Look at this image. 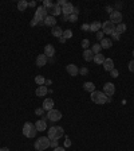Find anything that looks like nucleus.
I'll return each instance as SVG.
<instances>
[{"mask_svg": "<svg viewBox=\"0 0 134 151\" xmlns=\"http://www.w3.org/2000/svg\"><path fill=\"white\" fill-rule=\"evenodd\" d=\"M47 62H48V58L46 57V54H39L36 57V65L39 68H43L44 65H47Z\"/></svg>", "mask_w": 134, "mask_h": 151, "instance_id": "obj_12", "label": "nucleus"}, {"mask_svg": "<svg viewBox=\"0 0 134 151\" xmlns=\"http://www.w3.org/2000/svg\"><path fill=\"white\" fill-rule=\"evenodd\" d=\"M133 57H134V50H133Z\"/></svg>", "mask_w": 134, "mask_h": 151, "instance_id": "obj_51", "label": "nucleus"}, {"mask_svg": "<svg viewBox=\"0 0 134 151\" xmlns=\"http://www.w3.org/2000/svg\"><path fill=\"white\" fill-rule=\"evenodd\" d=\"M103 68L106 72H111V70L114 69V61L111 58H106L103 62Z\"/></svg>", "mask_w": 134, "mask_h": 151, "instance_id": "obj_17", "label": "nucleus"}, {"mask_svg": "<svg viewBox=\"0 0 134 151\" xmlns=\"http://www.w3.org/2000/svg\"><path fill=\"white\" fill-rule=\"evenodd\" d=\"M44 24H46V26H50V27H55V26H56V19L51 15L47 16L46 19H44Z\"/></svg>", "mask_w": 134, "mask_h": 151, "instance_id": "obj_21", "label": "nucleus"}, {"mask_svg": "<svg viewBox=\"0 0 134 151\" xmlns=\"http://www.w3.org/2000/svg\"><path fill=\"white\" fill-rule=\"evenodd\" d=\"M77 20H78V15H75V14H71L69 16V22H71V23H75Z\"/></svg>", "mask_w": 134, "mask_h": 151, "instance_id": "obj_31", "label": "nucleus"}, {"mask_svg": "<svg viewBox=\"0 0 134 151\" xmlns=\"http://www.w3.org/2000/svg\"><path fill=\"white\" fill-rule=\"evenodd\" d=\"M90 50H91L93 53H94V55H95V54H99L101 50H102V46H101L99 43H94V45H93V47L90 49Z\"/></svg>", "mask_w": 134, "mask_h": 151, "instance_id": "obj_28", "label": "nucleus"}, {"mask_svg": "<svg viewBox=\"0 0 134 151\" xmlns=\"http://www.w3.org/2000/svg\"><path fill=\"white\" fill-rule=\"evenodd\" d=\"M129 70H130V72H133V73H134V59H133V61H130V62H129Z\"/></svg>", "mask_w": 134, "mask_h": 151, "instance_id": "obj_39", "label": "nucleus"}, {"mask_svg": "<svg viewBox=\"0 0 134 151\" xmlns=\"http://www.w3.org/2000/svg\"><path fill=\"white\" fill-rule=\"evenodd\" d=\"M44 54H46L47 58H52L54 55H55V47L52 45H46V47H44Z\"/></svg>", "mask_w": 134, "mask_h": 151, "instance_id": "obj_13", "label": "nucleus"}, {"mask_svg": "<svg viewBox=\"0 0 134 151\" xmlns=\"http://www.w3.org/2000/svg\"><path fill=\"white\" fill-rule=\"evenodd\" d=\"M54 151H65V147H56L54 148Z\"/></svg>", "mask_w": 134, "mask_h": 151, "instance_id": "obj_47", "label": "nucleus"}, {"mask_svg": "<svg viewBox=\"0 0 134 151\" xmlns=\"http://www.w3.org/2000/svg\"><path fill=\"white\" fill-rule=\"evenodd\" d=\"M27 7H28V3H27L26 0H20L19 3H18V10L19 11H26Z\"/></svg>", "mask_w": 134, "mask_h": 151, "instance_id": "obj_27", "label": "nucleus"}, {"mask_svg": "<svg viewBox=\"0 0 134 151\" xmlns=\"http://www.w3.org/2000/svg\"><path fill=\"white\" fill-rule=\"evenodd\" d=\"M66 4H67V1H65V0H59V1H58L56 3V6H59V7H63V6H66Z\"/></svg>", "mask_w": 134, "mask_h": 151, "instance_id": "obj_42", "label": "nucleus"}, {"mask_svg": "<svg viewBox=\"0 0 134 151\" xmlns=\"http://www.w3.org/2000/svg\"><path fill=\"white\" fill-rule=\"evenodd\" d=\"M63 20H65V22H67V20H69V16H66V15H63Z\"/></svg>", "mask_w": 134, "mask_h": 151, "instance_id": "obj_50", "label": "nucleus"}, {"mask_svg": "<svg viewBox=\"0 0 134 151\" xmlns=\"http://www.w3.org/2000/svg\"><path fill=\"white\" fill-rule=\"evenodd\" d=\"M54 108V100L52 99H46V100L43 101V109L44 111H51V109Z\"/></svg>", "mask_w": 134, "mask_h": 151, "instance_id": "obj_18", "label": "nucleus"}, {"mask_svg": "<svg viewBox=\"0 0 134 151\" xmlns=\"http://www.w3.org/2000/svg\"><path fill=\"white\" fill-rule=\"evenodd\" d=\"M110 22L114 24H119L122 23V14L121 11H113L110 14Z\"/></svg>", "mask_w": 134, "mask_h": 151, "instance_id": "obj_8", "label": "nucleus"}, {"mask_svg": "<svg viewBox=\"0 0 134 151\" xmlns=\"http://www.w3.org/2000/svg\"><path fill=\"white\" fill-rule=\"evenodd\" d=\"M83 89L86 90V92L93 93L94 90H95V85H94L93 82H84V84H83Z\"/></svg>", "mask_w": 134, "mask_h": 151, "instance_id": "obj_25", "label": "nucleus"}, {"mask_svg": "<svg viewBox=\"0 0 134 151\" xmlns=\"http://www.w3.org/2000/svg\"><path fill=\"white\" fill-rule=\"evenodd\" d=\"M125 31H126V24H125V23H119V24L115 26V32H118L119 35L123 34Z\"/></svg>", "mask_w": 134, "mask_h": 151, "instance_id": "obj_26", "label": "nucleus"}, {"mask_svg": "<svg viewBox=\"0 0 134 151\" xmlns=\"http://www.w3.org/2000/svg\"><path fill=\"white\" fill-rule=\"evenodd\" d=\"M105 59H106V58H105V55L99 53V54H95V55H94V59H93V61L95 62L97 65H103Z\"/></svg>", "mask_w": 134, "mask_h": 151, "instance_id": "obj_23", "label": "nucleus"}, {"mask_svg": "<svg viewBox=\"0 0 134 151\" xmlns=\"http://www.w3.org/2000/svg\"><path fill=\"white\" fill-rule=\"evenodd\" d=\"M63 134H65V131H63V128L62 127H51L50 130H47V138L50 140L52 139H61L62 136H63Z\"/></svg>", "mask_w": 134, "mask_h": 151, "instance_id": "obj_1", "label": "nucleus"}, {"mask_svg": "<svg viewBox=\"0 0 134 151\" xmlns=\"http://www.w3.org/2000/svg\"><path fill=\"white\" fill-rule=\"evenodd\" d=\"M101 28H102V24L99 22H93L90 24V31H93V32H98V31H101Z\"/></svg>", "mask_w": 134, "mask_h": 151, "instance_id": "obj_24", "label": "nucleus"}, {"mask_svg": "<svg viewBox=\"0 0 134 151\" xmlns=\"http://www.w3.org/2000/svg\"><path fill=\"white\" fill-rule=\"evenodd\" d=\"M35 128L38 130V131H46L47 130V123L44 119H40V120H38L36 123H35Z\"/></svg>", "mask_w": 134, "mask_h": 151, "instance_id": "obj_16", "label": "nucleus"}, {"mask_svg": "<svg viewBox=\"0 0 134 151\" xmlns=\"http://www.w3.org/2000/svg\"><path fill=\"white\" fill-rule=\"evenodd\" d=\"M97 39H99V41L103 39V31H98L97 32Z\"/></svg>", "mask_w": 134, "mask_h": 151, "instance_id": "obj_37", "label": "nucleus"}, {"mask_svg": "<svg viewBox=\"0 0 134 151\" xmlns=\"http://www.w3.org/2000/svg\"><path fill=\"white\" fill-rule=\"evenodd\" d=\"M111 37H113L115 41H118V39H119V34H118V32H115V31L113 32V34H111Z\"/></svg>", "mask_w": 134, "mask_h": 151, "instance_id": "obj_43", "label": "nucleus"}, {"mask_svg": "<svg viewBox=\"0 0 134 151\" xmlns=\"http://www.w3.org/2000/svg\"><path fill=\"white\" fill-rule=\"evenodd\" d=\"M50 147H52V148H56L58 147V139L50 140Z\"/></svg>", "mask_w": 134, "mask_h": 151, "instance_id": "obj_34", "label": "nucleus"}, {"mask_svg": "<svg viewBox=\"0 0 134 151\" xmlns=\"http://www.w3.org/2000/svg\"><path fill=\"white\" fill-rule=\"evenodd\" d=\"M28 6H30V7H35V6H36V1H30Z\"/></svg>", "mask_w": 134, "mask_h": 151, "instance_id": "obj_46", "label": "nucleus"}, {"mask_svg": "<svg viewBox=\"0 0 134 151\" xmlns=\"http://www.w3.org/2000/svg\"><path fill=\"white\" fill-rule=\"evenodd\" d=\"M59 41H61V43H66V41H67V39H66L65 37H61V38H59Z\"/></svg>", "mask_w": 134, "mask_h": 151, "instance_id": "obj_44", "label": "nucleus"}, {"mask_svg": "<svg viewBox=\"0 0 134 151\" xmlns=\"http://www.w3.org/2000/svg\"><path fill=\"white\" fill-rule=\"evenodd\" d=\"M110 74H111V77H113V78H117L119 76V73H118V70H117V69H113L110 72Z\"/></svg>", "mask_w": 134, "mask_h": 151, "instance_id": "obj_35", "label": "nucleus"}, {"mask_svg": "<svg viewBox=\"0 0 134 151\" xmlns=\"http://www.w3.org/2000/svg\"><path fill=\"white\" fill-rule=\"evenodd\" d=\"M47 119H50L51 121H59L62 119V112L58 109H51L47 112Z\"/></svg>", "mask_w": 134, "mask_h": 151, "instance_id": "obj_6", "label": "nucleus"}, {"mask_svg": "<svg viewBox=\"0 0 134 151\" xmlns=\"http://www.w3.org/2000/svg\"><path fill=\"white\" fill-rule=\"evenodd\" d=\"M99 45L102 46V49H110V47L113 46V42H111V39H109V38H103L101 41Z\"/></svg>", "mask_w": 134, "mask_h": 151, "instance_id": "obj_22", "label": "nucleus"}, {"mask_svg": "<svg viewBox=\"0 0 134 151\" xmlns=\"http://www.w3.org/2000/svg\"><path fill=\"white\" fill-rule=\"evenodd\" d=\"M35 82H36L39 86L44 85V84H46V78L43 77V76H36V77H35Z\"/></svg>", "mask_w": 134, "mask_h": 151, "instance_id": "obj_29", "label": "nucleus"}, {"mask_svg": "<svg viewBox=\"0 0 134 151\" xmlns=\"http://www.w3.org/2000/svg\"><path fill=\"white\" fill-rule=\"evenodd\" d=\"M43 112H44V109H43V108H36V109H35V113H36L38 116H42Z\"/></svg>", "mask_w": 134, "mask_h": 151, "instance_id": "obj_36", "label": "nucleus"}, {"mask_svg": "<svg viewBox=\"0 0 134 151\" xmlns=\"http://www.w3.org/2000/svg\"><path fill=\"white\" fill-rule=\"evenodd\" d=\"M47 11L51 14V16L55 18V16H58V15H61V14H62V8L59 7V6H56V4H54L52 7H51L50 10H47Z\"/></svg>", "mask_w": 134, "mask_h": 151, "instance_id": "obj_15", "label": "nucleus"}, {"mask_svg": "<svg viewBox=\"0 0 134 151\" xmlns=\"http://www.w3.org/2000/svg\"><path fill=\"white\" fill-rule=\"evenodd\" d=\"M51 34H52V37H55V38H61V37H63V30H62L59 26H55V27H52V30H51Z\"/></svg>", "mask_w": 134, "mask_h": 151, "instance_id": "obj_19", "label": "nucleus"}, {"mask_svg": "<svg viewBox=\"0 0 134 151\" xmlns=\"http://www.w3.org/2000/svg\"><path fill=\"white\" fill-rule=\"evenodd\" d=\"M74 8H75V7H74L71 3H67L66 6L62 7V14L66 15V16H70L71 14H74Z\"/></svg>", "mask_w": 134, "mask_h": 151, "instance_id": "obj_10", "label": "nucleus"}, {"mask_svg": "<svg viewBox=\"0 0 134 151\" xmlns=\"http://www.w3.org/2000/svg\"><path fill=\"white\" fill-rule=\"evenodd\" d=\"M79 73H80V74H82V76H86V74H87V73H88V70H87V69H86V68H82V69H80V70H79Z\"/></svg>", "mask_w": 134, "mask_h": 151, "instance_id": "obj_40", "label": "nucleus"}, {"mask_svg": "<svg viewBox=\"0 0 134 151\" xmlns=\"http://www.w3.org/2000/svg\"><path fill=\"white\" fill-rule=\"evenodd\" d=\"M47 93H48V89H47V86L46 85H40L36 88V90H35V94L38 97H43V96H46Z\"/></svg>", "mask_w": 134, "mask_h": 151, "instance_id": "obj_14", "label": "nucleus"}, {"mask_svg": "<svg viewBox=\"0 0 134 151\" xmlns=\"http://www.w3.org/2000/svg\"><path fill=\"white\" fill-rule=\"evenodd\" d=\"M83 58H84V61H86V62L93 61V59H94V53H93L90 49L84 50V51H83Z\"/></svg>", "mask_w": 134, "mask_h": 151, "instance_id": "obj_20", "label": "nucleus"}, {"mask_svg": "<svg viewBox=\"0 0 134 151\" xmlns=\"http://www.w3.org/2000/svg\"><path fill=\"white\" fill-rule=\"evenodd\" d=\"M103 93L106 94L107 97H111L113 94L115 93V86L114 84H111V82H106L103 85Z\"/></svg>", "mask_w": 134, "mask_h": 151, "instance_id": "obj_9", "label": "nucleus"}, {"mask_svg": "<svg viewBox=\"0 0 134 151\" xmlns=\"http://www.w3.org/2000/svg\"><path fill=\"white\" fill-rule=\"evenodd\" d=\"M47 10L43 6H40V7L36 8V12H35V18L39 20V23H43L44 22V19L47 18Z\"/></svg>", "mask_w": 134, "mask_h": 151, "instance_id": "obj_5", "label": "nucleus"}, {"mask_svg": "<svg viewBox=\"0 0 134 151\" xmlns=\"http://www.w3.org/2000/svg\"><path fill=\"white\" fill-rule=\"evenodd\" d=\"M52 6H54V3L52 1H50V0H44V1H43V7L46 8V10H50Z\"/></svg>", "mask_w": 134, "mask_h": 151, "instance_id": "obj_30", "label": "nucleus"}, {"mask_svg": "<svg viewBox=\"0 0 134 151\" xmlns=\"http://www.w3.org/2000/svg\"><path fill=\"white\" fill-rule=\"evenodd\" d=\"M71 146V140H70V138H66L65 139V147H70Z\"/></svg>", "mask_w": 134, "mask_h": 151, "instance_id": "obj_38", "label": "nucleus"}, {"mask_svg": "<svg viewBox=\"0 0 134 151\" xmlns=\"http://www.w3.org/2000/svg\"><path fill=\"white\" fill-rule=\"evenodd\" d=\"M36 132H38V130L35 128V125L32 123H30V121L24 123V125H23V135L24 136H27V138H35Z\"/></svg>", "mask_w": 134, "mask_h": 151, "instance_id": "obj_3", "label": "nucleus"}, {"mask_svg": "<svg viewBox=\"0 0 134 151\" xmlns=\"http://www.w3.org/2000/svg\"><path fill=\"white\" fill-rule=\"evenodd\" d=\"M91 100L93 103L95 104H106L107 103V96L103 92H99V90H94L91 93Z\"/></svg>", "mask_w": 134, "mask_h": 151, "instance_id": "obj_2", "label": "nucleus"}, {"mask_svg": "<svg viewBox=\"0 0 134 151\" xmlns=\"http://www.w3.org/2000/svg\"><path fill=\"white\" fill-rule=\"evenodd\" d=\"M107 12H109V14H111V12H113V8H111V7H107Z\"/></svg>", "mask_w": 134, "mask_h": 151, "instance_id": "obj_49", "label": "nucleus"}, {"mask_svg": "<svg viewBox=\"0 0 134 151\" xmlns=\"http://www.w3.org/2000/svg\"><path fill=\"white\" fill-rule=\"evenodd\" d=\"M36 24H39V20L36 19V18H35L34 16V19L31 20V26H36Z\"/></svg>", "mask_w": 134, "mask_h": 151, "instance_id": "obj_41", "label": "nucleus"}, {"mask_svg": "<svg viewBox=\"0 0 134 151\" xmlns=\"http://www.w3.org/2000/svg\"><path fill=\"white\" fill-rule=\"evenodd\" d=\"M102 31H103V34L111 35L115 31V24L111 23L110 20H107V22H105V23L102 24Z\"/></svg>", "mask_w": 134, "mask_h": 151, "instance_id": "obj_7", "label": "nucleus"}, {"mask_svg": "<svg viewBox=\"0 0 134 151\" xmlns=\"http://www.w3.org/2000/svg\"><path fill=\"white\" fill-rule=\"evenodd\" d=\"M88 43H90L88 42V39H83V41H82V47H83L84 50H87L88 49Z\"/></svg>", "mask_w": 134, "mask_h": 151, "instance_id": "obj_33", "label": "nucleus"}, {"mask_svg": "<svg viewBox=\"0 0 134 151\" xmlns=\"http://www.w3.org/2000/svg\"><path fill=\"white\" fill-rule=\"evenodd\" d=\"M82 30H90V26H87V24H83V26H82Z\"/></svg>", "mask_w": 134, "mask_h": 151, "instance_id": "obj_45", "label": "nucleus"}, {"mask_svg": "<svg viewBox=\"0 0 134 151\" xmlns=\"http://www.w3.org/2000/svg\"><path fill=\"white\" fill-rule=\"evenodd\" d=\"M48 147H50V139L46 136H42L35 142V150L36 151H44Z\"/></svg>", "mask_w": 134, "mask_h": 151, "instance_id": "obj_4", "label": "nucleus"}, {"mask_svg": "<svg viewBox=\"0 0 134 151\" xmlns=\"http://www.w3.org/2000/svg\"><path fill=\"white\" fill-rule=\"evenodd\" d=\"M63 37H65L66 39H67V38H71V37H73V31H71V30L63 31Z\"/></svg>", "mask_w": 134, "mask_h": 151, "instance_id": "obj_32", "label": "nucleus"}, {"mask_svg": "<svg viewBox=\"0 0 134 151\" xmlns=\"http://www.w3.org/2000/svg\"><path fill=\"white\" fill-rule=\"evenodd\" d=\"M66 70H67V73H69L70 76H73V77L78 76V73H79V69H78V66L74 65V63H70V65L66 66Z\"/></svg>", "mask_w": 134, "mask_h": 151, "instance_id": "obj_11", "label": "nucleus"}, {"mask_svg": "<svg viewBox=\"0 0 134 151\" xmlns=\"http://www.w3.org/2000/svg\"><path fill=\"white\" fill-rule=\"evenodd\" d=\"M0 151H10V148L8 147H1L0 148Z\"/></svg>", "mask_w": 134, "mask_h": 151, "instance_id": "obj_48", "label": "nucleus"}]
</instances>
